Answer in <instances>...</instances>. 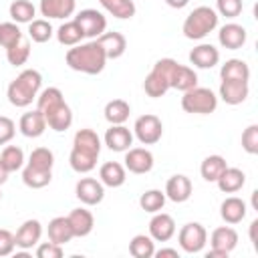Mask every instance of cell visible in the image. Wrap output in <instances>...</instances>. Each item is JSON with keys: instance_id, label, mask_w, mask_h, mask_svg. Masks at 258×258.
I'll return each instance as SVG.
<instances>
[{"instance_id": "obj_1", "label": "cell", "mask_w": 258, "mask_h": 258, "mask_svg": "<svg viewBox=\"0 0 258 258\" xmlns=\"http://www.w3.org/2000/svg\"><path fill=\"white\" fill-rule=\"evenodd\" d=\"M36 109L44 115L46 127L56 133H62L73 125V111H71L69 103L64 101L62 91L58 87L40 89V93L36 97Z\"/></svg>"}, {"instance_id": "obj_2", "label": "cell", "mask_w": 258, "mask_h": 258, "mask_svg": "<svg viewBox=\"0 0 258 258\" xmlns=\"http://www.w3.org/2000/svg\"><path fill=\"white\" fill-rule=\"evenodd\" d=\"M99 155H101V137L97 135V131H93L89 127L79 129L73 137V149L69 155V163H71L73 171H77V173L93 171Z\"/></svg>"}, {"instance_id": "obj_3", "label": "cell", "mask_w": 258, "mask_h": 258, "mask_svg": "<svg viewBox=\"0 0 258 258\" xmlns=\"http://www.w3.org/2000/svg\"><path fill=\"white\" fill-rule=\"evenodd\" d=\"M64 60H67L69 69H73L77 73H85V75H99L107 64L105 50L101 48L97 38L71 46L64 54Z\"/></svg>"}, {"instance_id": "obj_4", "label": "cell", "mask_w": 258, "mask_h": 258, "mask_svg": "<svg viewBox=\"0 0 258 258\" xmlns=\"http://www.w3.org/2000/svg\"><path fill=\"white\" fill-rule=\"evenodd\" d=\"M40 89H42V75L36 69H24L14 81H10L6 89V97L10 105L24 109L32 105V101H36Z\"/></svg>"}, {"instance_id": "obj_5", "label": "cell", "mask_w": 258, "mask_h": 258, "mask_svg": "<svg viewBox=\"0 0 258 258\" xmlns=\"http://www.w3.org/2000/svg\"><path fill=\"white\" fill-rule=\"evenodd\" d=\"M218 18L220 16H218V12L214 8L198 6L185 16V20L181 24V32L189 40H202V38H206L210 32H214L218 28Z\"/></svg>"}, {"instance_id": "obj_6", "label": "cell", "mask_w": 258, "mask_h": 258, "mask_svg": "<svg viewBox=\"0 0 258 258\" xmlns=\"http://www.w3.org/2000/svg\"><path fill=\"white\" fill-rule=\"evenodd\" d=\"M175 64H177V60L167 56V58H159L151 67L149 75L143 81V91H145L147 97L159 99L171 89V75H173Z\"/></svg>"}, {"instance_id": "obj_7", "label": "cell", "mask_w": 258, "mask_h": 258, "mask_svg": "<svg viewBox=\"0 0 258 258\" xmlns=\"http://www.w3.org/2000/svg\"><path fill=\"white\" fill-rule=\"evenodd\" d=\"M181 109L191 115H210L218 109V95L208 87H194L183 93Z\"/></svg>"}, {"instance_id": "obj_8", "label": "cell", "mask_w": 258, "mask_h": 258, "mask_svg": "<svg viewBox=\"0 0 258 258\" xmlns=\"http://www.w3.org/2000/svg\"><path fill=\"white\" fill-rule=\"evenodd\" d=\"M163 135V123L157 115L153 113H145L141 117L135 119L133 123V137H137V141L141 145H155Z\"/></svg>"}, {"instance_id": "obj_9", "label": "cell", "mask_w": 258, "mask_h": 258, "mask_svg": "<svg viewBox=\"0 0 258 258\" xmlns=\"http://www.w3.org/2000/svg\"><path fill=\"white\" fill-rule=\"evenodd\" d=\"M177 242H179V248L183 252L198 254L208 244V232L200 222H187L177 232Z\"/></svg>"}, {"instance_id": "obj_10", "label": "cell", "mask_w": 258, "mask_h": 258, "mask_svg": "<svg viewBox=\"0 0 258 258\" xmlns=\"http://www.w3.org/2000/svg\"><path fill=\"white\" fill-rule=\"evenodd\" d=\"M210 252L208 258H228L230 252L238 246V232L232 226H220L210 236Z\"/></svg>"}, {"instance_id": "obj_11", "label": "cell", "mask_w": 258, "mask_h": 258, "mask_svg": "<svg viewBox=\"0 0 258 258\" xmlns=\"http://www.w3.org/2000/svg\"><path fill=\"white\" fill-rule=\"evenodd\" d=\"M75 20H77V24L81 26L85 38H89V40L99 38V36L107 30V18H105V14H103L101 10H97V8H85V10H81V12L75 16Z\"/></svg>"}, {"instance_id": "obj_12", "label": "cell", "mask_w": 258, "mask_h": 258, "mask_svg": "<svg viewBox=\"0 0 258 258\" xmlns=\"http://www.w3.org/2000/svg\"><path fill=\"white\" fill-rule=\"evenodd\" d=\"M125 169L135 173V175H143V173H149L153 169V153L147 149V147H129L125 151Z\"/></svg>"}, {"instance_id": "obj_13", "label": "cell", "mask_w": 258, "mask_h": 258, "mask_svg": "<svg viewBox=\"0 0 258 258\" xmlns=\"http://www.w3.org/2000/svg\"><path fill=\"white\" fill-rule=\"evenodd\" d=\"M75 196L85 206H97L105 198V185L95 177H81L75 185Z\"/></svg>"}, {"instance_id": "obj_14", "label": "cell", "mask_w": 258, "mask_h": 258, "mask_svg": "<svg viewBox=\"0 0 258 258\" xmlns=\"http://www.w3.org/2000/svg\"><path fill=\"white\" fill-rule=\"evenodd\" d=\"M40 236H42V224H40L38 220H34V218L24 220V222L18 226L16 234H14L16 248L28 252V250H32V248L40 242Z\"/></svg>"}, {"instance_id": "obj_15", "label": "cell", "mask_w": 258, "mask_h": 258, "mask_svg": "<svg viewBox=\"0 0 258 258\" xmlns=\"http://www.w3.org/2000/svg\"><path fill=\"white\" fill-rule=\"evenodd\" d=\"M165 198L175 202V204H183L191 198V191H194V185H191V179L183 173H175L171 175L167 181H165Z\"/></svg>"}, {"instance_id": "obj_16", "label": "cell", "mask_w": 258, "mask_h": 258, "mask_svg": "<svg viewBox=\"0 0 258 258\" xmlns=\"http://www.w3.org/2000/svg\"><path fill=\"white\" fill-rule=\"evenodd\" d=\"M248 40V32L242 24H236V22H228L220 28L218 32V42L220 46L228 48V50H238L246 44Z\"/></svg>"}, {"instance_id": "obj_17", "label": "cell", "mask_w": 258, "mask_h": 258, "mask_svg": "<svg viewBox=\"0 0 258 258\" xmlns=\"http://www.w3.org/2000/svg\"><path fill=\"white\" fill-rule=\"evenodd\" d=\"M149 236L155 242H167L175 236V220L165 212H155L149 220Z\"/></svg>"}, {"instance_id": "obj_18", "label": "cell", "mask_w": 258, "mask_h": 258, "mask_svg": "<svg viewBox=\"0 0 258 258\" xmlns=\"http://www.w3.org/2000/svg\"><path fill=\"white\" fill-rule=\"evenodd\" d=\"M103 141H105V145H107L111 151L125 153V151L133 145V133H131L129 127H125V125H111V127L105 131Z\"/></svg>"}, {"instance_id": "obj_19", "label": "cell", "mask_w": 258, "mask_h": 258, "mask_svg": "<svg viewBox=\"0 0 258 258\" xmlns=\"http://www.w3.org/2000/svg\"><path fill=\"white\" fill-rule=\"evenodd\" d=\"M38 10L46 20H50V18H54V20H62L64 18L67 20V18H71L75 14L77 0H40Z\"/></svg>"}, {"instance_id": "obj_20", "label": "cell", "mask_w": 258, "mask_h": 258, "mask_svg": "<svg viewBox=\"0 0 258 258\" xmlns=\"http://www.w3.org/2000/svg\"><path fill=\"white\" fill-rule=\"evenodd\" d=\"M248 93H250V87L246 81H222L218 97L226 105H240L248 99Z\"/></svg>"}, {"instance_id": "obj_21", "label": "cell", "mask_w": 258, "mask_h": 258, "mask_svg": "<svg viewBox=\"0 0 258 258\" xmlns=\"http://www.w3.org/2000/svg\"><path fill=\"white\" fill-rule=\"evenodd\" d=\"M189 62L196 69H214L220 62V50L214 44L202 42L189 50Z\"/></svg>"}, {"instance_id": "obj_22", "label": "cell", "mask_w": 258, "mask_h": 258, "mask_svg": "<svg viewBox=\"0 0 258 258\" xmlns=\"http://www.w3.org/2000/svg\"><path fill=\"white\" fill-rule=\"evenodd\" d=\"M18 129H20V133L24 137L36 139V137H40L46 131V119H44V115L38 109L26 111V113H22V117L18 121Z\"/></svg>"}, {"instance_id": "obj_23", "label": "cell", "mask_w": 258, "mask_h": 258, "mask_svg": "<svg viewBox=\"0 0 258 258\" xmlns=\"http://www.w3.org/2000/svg\"><path fill=\"white\" fill-rule=\"evenodd\" d=\"M246 212H248V206L242 198L238 196H230L226 198L222 204H220V216L226 224L234 226V224H240L244 218H246Z\"/></svg>"}, {"instance_id": "obj_24", "label": "cell", "mask_w": 258, "mask_h": 258, "mask_svg": "<svg viewBox=\"0 0 258 258\" xmlns=\"http://www.w3.org/2000/svg\"><path fill=\"white\" fill-rule=\"evenodd\" d=\"M67 218L71 222V228L75 232V238H85L95 228V216L87 208H75V210H71V214Z\"/></svg>"}, {"instance_id": "obj_25", "label": "cell", "mask_w": 258, "mask_h": 258, "mask_svg": "<svg viewBox=\"0 0 258 258\" xmlns=\"http://www.w3.org/2000/svg\"><path fill=\"white\" fill-rule=\"evenodd\" d=\"M97 40H99L101 48L105 50L107 60H109V58H119V56H123L125 50H127V38H125L121 32H115V30L107 32V30H105Z\"/></svg>"}, {"instance_id": "obj_26", "label": "cell", "mask_w": 258, "mask_h": 258, "mask_svg": "<svg viewBox=\"0 0 258 258\" xmlns=\"http://www.w3.org/2000/svg\"><path fill=\"white\" fill-rule=\"evenodd\" d=\"M99 179L105 187H121L127 179V169L119 161H107L99 169Z\"/></svg>"}, {"instance_id": "obj_27", "label": "cell", "mask_w": 258, "mask_h": 258, "mask_svg": "<svg viewBox=\"0 0 258 258\" xmlns=\"http://www.w3.org/2000/svg\"><path fill=\"white\" fill-rule=\"evenodd\" d=\"M216 183H218V189L220 191H224V194H236V191H240L242 187H244V183H246V173L240 169V167H226L224 171H222V175L216 179Z\"/></svg>"}, {"instance_id": "obj_28", "label": "cell", "mask_w": 258, "mask_h": 258, "mask_svg": "<svg viewBox=\"0 0 258 258\" xmlns=\"http://www.w3.org/2000/svg\"><path fill=\"white\" fill-rule=\"evenodd\" d=\"M46 232H48V240L54 242V244H60V246H64L67 242H71V240L75 238V232H73L71 222H69L67 216H56V218H52V220L48 222Z\"/></svg>"}, {"instance_id": "obj_29", "label": "cell", "mask_w": 258, "mask_h": 258, "mask_svg": "<svg viewBox=\"0 0 258 258\" xmlns=\"http://www.w3.org/2000/svg\"><path fill=\"white\" fill-rule=\"evenodd\" d=\"M222 81H250V67L242 58H228L220 69Z\"/></svg>"}, {"instance_id": "obj_30", "label": "cell", "mask_w": 258, "mask_h": 258, "mask_svg": "<svg viewBox=\"0 0 258 258\" xmlns=\"http://www.w3.org/2000/svg\"><path fill=\"white\" fill-rule=\"evenodd\" d=\"M196 85H198L196 71L191 67H187V64H179L177 62L175 69H173V75H171V89H177V91L185 93V91L194 89Z\"/></svg>"}, {"instance_id": "obj_31", "label": "cell", "mask_w": 258, "mask_h": 258, "mask_svg": "<svg viewBox=\"0 0 258 258\" xmlns=\"http://www.w3.org/2000/svg\"><path fill=\"white\" fill-rule=\"evenodd\" d=\"M105 119L109 125H125V121L131 115V105L125 99H113L105 105Z\"/></svg>"}, {"instance_id": "obj_32", "label": "cell", "mask_w": 258, "mask_h": 258, "mask_svg": "<svg viewBox=\"0 0 258 258\" xmlns=\"http://www.w3.org/2000/svg\"><path fill=\"white\" fill-rule=\"evenodd\" d=\"M56 40L62 44V46H75V44H79V42H83V38H85V34H83V30H81V26L77 24V20L73 18V20H67V22H62L58 28H56Z\"/></svg>"}, {"instance_id": "obj_33", "label": "cell", "mask_w": 258, "mask_h": 258, "mask_svg": "<svg viewBox=\"0 0 258 258\" xmlns=\"http://www.w3.org/2000/svg\"><path fill=\"white\" fill-rule=\"evenodd\" d=\"M103 10H107L111 16L119 20H127L135 16V2L133 0H99Z\"/></svg>"}, {"instance_id": "obj_34", "label": "cell", "mask_w": 258, "mask_h": 258, "mask_svg": "<svg viewBox=\"0 0 258 258\" xmlns=\"http://www.w3.org/2000/svg\"><path fill=\"white\" fill-rule=\"evenodd\" d=\"M26 165L32 167V169H36V171H52L54 153L48 147H36V149L30 151Z\"/></svg>"}, {"instance_id": "obj_35", "label": "cell", "mask_w": 258, "mask_h": 258, "mask_svg": "<svg viewBox=\"0 0 258 258\" xmlns=\"http://www.w3.org/2000/svg\"><path fill=\"white\" fill-rule=\"evenodd\" d=\"M8 12H10L12 22H16V24H28L36 16V8L30 0H14L8 8Z\"/></svg>"}, {"instance_id": "obj_36", "label": "cell", "mask_w": 258, "mask_h": 258, "mask_svg": "<svg viewBox=\"0 0 258 258\" xmlns=\"http://www.w3.org/2000/svg\"><path fill=\"white\" fill-rule=\"evenodd\" d=\"M226 167H228V163H226V159L222 155H208L200 165V173H202V177L206 181H214L216 183V179L222 175V171Z\"/></svg>"}, {"instance_id": "obj_37", "label": "cell", "mask_w": 258, "mask_h": 258, "mask_svg": "<svg viewBox=\"0 0 258 258\" xmlns=\"http://www.w3.org/2000/svg\"><path fill=\"white\" fill-rule=\"evenodd\" d=\"M129 254L133 258H151L155 254V240L145 234H137L129 242Z\"/></svg>"}, {"instance_id": "obj_38", "label": "cell", "mask_w": 258, "mask_h": 258, "mask_svg": "<svg viewBox=\"0 0 258 258\" xmlns=\"http://www.w3.org/2000/svg\"><path fill=\"white\" fill-rule=\"evenodd\" d=\"M52 34H54V28L46 18H34L32 22H28V38L32 42H38V44L48 42Z\"/></svg>"}, {"instance_id": "obj_39", "label": "cell", "mask_w": 258, "mask_h": 258, "mask_svg": "<svg viewBox=\"0 0 258 258\" xmlns=\"http://www.w3.org/2000/svg\"><path fill=\"white\" fill-rule=\"evenodd\" d=\"M28 58H30V40L26 36H22L16 44L6 48V60L12 67H22L28 62Z\"/></svg>"}, {"instance_id": "obj_40", "label": "cell", "mask_w": 258, "mask_h": 258, "mask_svg": "<svg viewBox=\"0 0 258 258\" xmlns=\"http://www.w3.org/2000/svg\"><path fill=\"white\" fill-rule=\"evenodd\" d=\"M0 161H2V165L8 169V173H12V171L22 169L26 159H24L22 147H18V145H6V147L2 149V153H0Z\"/></svg>"}, {"instance_id": "obj_41", "label": "cell", "mask_w": 258, "mask_h": 258, "mask_svg": "<svg viewBox=\"0 0 258 258\" xmlns=\"http://www.w3.org/2000/svg\"><path fill=\"white\" fill-rule=\"evenodd\" d=\"M165 202H167V198H165V191H161V189H147V191H143L141 198H139L141 210H145V212H149V214L161 212L163 206H165Z\"/></svg>"}, {"instance_id": "obj_42", "label": "cell", "mask_w": 258, "mask_h": 258, "mask_svg": "<svg viewBox=\"0 0 258 258\" xmlns=\"http://www.w3.org/2000/svg\"><path fill=\"white\" fill-rule=\"evenodd\" d=\"M52 179V171H36L28 165L22 167V181L26 187H32V189H40V187H46Z\"/></svg>"}, {"instance_id": "obj_43", "label": "cell", "mask_w": 258, "mask_h": 258, "mask_svg": "<svg viewBox=\"0 0 258 258\" xmlns=\"http://www.w3.org/2000/svg\"><path fill=\"white\" fill-rule=\"evenodd\" d=\"M22 30L18 28L16 22H0V46L2 48H10L12 44H16L22 38Z\"/></svg>"}, {"instance_id": "obj_44", "label": "cell", "mask_w": 258, "mask_h": 258, "mask_svg": "<svg viewBox=\"0 0 258 258\" xmlns=\"http://www.w3.org/2000/svg\"><path fill=\"white\" fill-rule=\"evenodd\" d=\"M244 2L242 0H216V12L218 16H226V18H236L242 14Z\"/></svg>"}, {"instance_id": "obj_45", "label": "cell", "mask_w": 258, "mask_h": 258, "mask_svg": "<svg viewBox=\"0 0 258 258\" xmlns=\"http://www.w3.org/2000/svg\"><path fill=\"white\" fill-rule=\"evenodd\" d=\"M242 149L248 155H256L258 153V125L252 123L242 131Z\"/></svg>"}, {"instance_id": "obj_46", "label": "cell", "mask_w": 258, "mask_h": 258, "mask_svg": "<svg viewBox=\"0 0 258 258\" xmlns=\"http://www.w3.org/2000/svg\"><path fill=\"white\" fill-rule=\"evenodd\" d=\"M64 254L62 246L60 244H54V242H38L36 244V256L38 258H60Z\"/></svg>"}, {"instance_id": "obj_47", "label": "cell", "mask_w": 258, "mask_h": 258, "mask_svg": "<svg viewBox=\"0 0 258 258\" xmlns=\"http://www.w3.org/2000/svg\"><path fill=\"white\" fill-rule=\"evenodd\" d=\"M16 135V123L6 117V115H0V145H6L14 139Z\"/></svg>"}, {"instance_id": "obj_48", "label": "cell", "mask_w": 258, "mask_h": 258, "mask_svg": "<svg viewBox=\"0 0 258 258\" xmlns=\"http://www.w3.org/2000/svg\"><path fill=\"white\" fill-rule=\"evenodd\" d=\"M16 248V242H14V234L6 228H0V258L2 256H10Z\"/></svg>"}, {"instance_id": "obj_49", "label": "cell", "mask_w": 258, "mask_h": 258, "mask_svg": "<svg viewBox=\"0 0 258 258\" xmlns=\"http://www.w3.org/2000/svg\"><path fill=\"white\" fill-rule=\"evenodd\" d=\"M153 256H157V258H165V256H169V258H179V252H177L175 248H161V250H155Z\"/></svg>"}, {"instance_id": "obj_50", "label": "cell", "mask_w": 258, "mask_h": 258, "mask_svg": "<svg viewBox=\"0 0 258 258\" xmlns=\"http://www.w3.org/2000/svg\"><path fill=\"white\" fill-rule=\"evenodd\" d=\"M165 4H167L169 8L179 10V8H185V6L189 4V0H165Z\"/></svg>"}, {"instance_id": "obj_51", "label": "cell", "mask_w": 258, "mask_h": 258, "mask_svg": "<svg viewBox=\"0 0 258 258\" xmlns=\"http://www.w3.org/2000/svg\"><path fill=\"white\" fill-rule=\"evenodd\" d=\"M6 179H8V169L2 165V161H0V185L2 183H6Z\"/></svg>"}, {"instance_id": "obj_52", "label": "cell", "mask_w": 258, "mask_h": 258, "mask_svg": "<svg viewBox=\"0 0 258 258\" xmlns=\"http://www.w3.org/2000/svg\"><path fill=\"white\" fill-rule=\"evenodd\" d=\"M0 200H2V191H0Z\"/></svg>"}]
</instances>
